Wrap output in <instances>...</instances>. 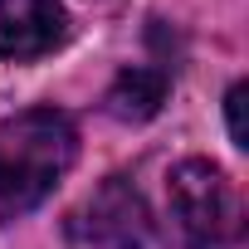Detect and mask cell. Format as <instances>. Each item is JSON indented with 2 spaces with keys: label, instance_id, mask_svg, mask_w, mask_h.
<instances>
[{
  "label": "cell",
  "instance_id": "6da1fadb",
  "mask_svg": "<svg viewBox=\"0 0 249 249\" xmlns=\"http://www.w3.org/2000/svg\"><path fill=\"white\" fill-rule=\"evenodd\" d=\"M78 161V127L59 107H30L0 122V225L35 210Z\"/></svg>",
  "mask_w": 249,
  "mask_h": 249
},
{
  "label": "cell",
  "instance_id": "277c9868",
  "mask_svg": "<svg viewBox=\"0 0 249 249\" xmlns=\"http://www.w3.org/2000/svg\"><path fill=\"white\" fill-rule=\"evenodd\" d=\"M69 35V15L54 0H0V59L54 54Z\"/></svg>",
  "mask_w": 249,
  "mask_h": 249
},
{
  "label": "cell",
  "instance_id": "5b68a950",
  "mask_svg": "<svg viewBox=\"0 0 249 249\" xmlns=\"http://www.w3.org/2000/svg\"><path fill=\"white\" fill-rule=\"evenodd\" d=\"M166 88H171L166 69H122L103 103H107V112L122 117V122H147V117L161 112Z\"/></svg>",
  "mask_w": 249,
  "mask_h": 249
},
{
  "label": "cell",
  "instance_id": "7a4b0ae2",
  "mask_svg": "<svg viewBox=\"0 0 249 249\" xmlns=\"http://www.w3.org/2000/svg\"><path fill=\"white\" fill-rule=\"evenodd\" d=\"M171 215L191 249H234L239 244V205L220 166L181 161L171 171Z\"/></svg>",
  "mask_w": 249,
  "mask_h": 249
},
{
  "label": "cell",
  "instance_id": "8992f818",
  "mask_svg": "<svg viewBox=\"0 0 249 249\" xmlns=\"http://www.w3.org/2000/svg\"><path fill=\"white\" fill-rule=\"evenodd\" d=\"M225 112H230V137L234 147H249V132H244V83H234L225 93Z\"/></svg>",
  "mask_w": 249,
  "mask_h": 249
},
{
  "label": "cell",
  "instance_id": "3957f363",
  "mask_svg": "<svg viewBox=\"0 0 249 249\" xmlns=\"http://www.w3.org/2000/svg\"><path fill=\"white\" fill-rule=\"evenodd\" d=\"M73 234L88 249H147L152 215H147L142 191L127 176H107L88 196V205L73 215Z\"/></svg>",
  "mask_w": 249,
  "mask_h": 249
}]
</instances>
